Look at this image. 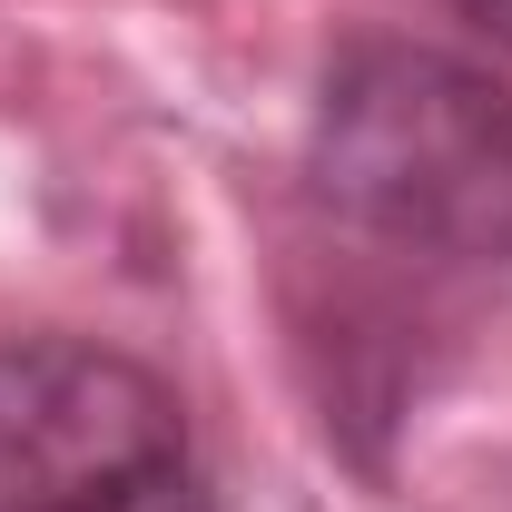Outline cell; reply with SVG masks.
<instances>
[{
    "label": "cell",
    "instance_id": "cell-1",
    "mask_svg": "<svg viewBox=\"0 0 512 512\" xmlns=\"http://www.w3.org/2000/svg\"><path fill=\"white\" fill-rule=\"evenodd\" d=\"M306 197L335 237L424 276H512V89L424 40L335 50L306 119Z\"/></svg>",
    "mask_w": 512,
    "mask_h": 512
},
{
    "label": "cell",
    "instance_id": "cell-3",
    "mask_svg": "<svg viewBox=\"0 0 512 512\" xmlns=\"http://www.w3.org/2000/svg\"><path fill=\"white\" fill-rule=\"evenodd\" d=\"M444 10H463V20L493 30V40H512V0H444Z\"/></svg>",
    "mask_w": 512,
    "mask_h": 512
},
{
    "label": "cell",
    "instance_id": "cell-2",
    "mask_svg": "<svg viewBox=\"0 0 512 512\" xmlns=\"http://www.w3.org/2000/svg\"><path fill=\"white\" fill-rule=\"evenodd\" d=\"M0 512H217L188 404L119 345L0 335Z\"/></svg>",
    "mask_w": 512,
    "mask_h": 512
}]
</instances>
